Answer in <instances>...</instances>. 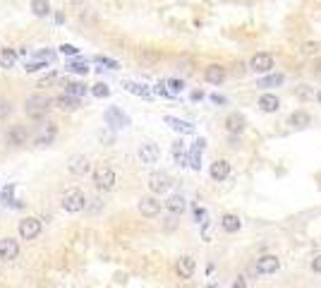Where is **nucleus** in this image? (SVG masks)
Returning <instances> with one entry per match:
<instances>
[{
    "mask_svg": "<svg viewBox=\"0 0 321 288\" xmlns=\"http://www.w3.org/2000/svg\"><path fill=\"white\" fill-rule=\"evenodd\" d=\"M32 10L36 17H46L51 12V3L48 0H32Z\"/></svg>",
    "mask_w": 321,
    "mask_h": 288,
    "instance_id": "obj_26",
    "label": "nucleus"
},
{
    "mask_svg": "<svg viewBox=\"0 0 321 288\" xmlns=\"http://www.w3.org/2000/svg\"><path fill=\"white\" fill-rule=\"evenodd\" d=\"M91 94H94V96H99V99H106V96L111 94V89H108V84H103V82H99V84H94V89H91Z\"/></svg>",
    "mask_w": 321,
    "mask_h": 288,
    "instance_id": "obj_31",
    "label": "nucleus"
},
{
    "mask_svg": "<svg viewBox=\"0 0 321 288\" xmlns=\"http://www.w3.org/2000/svg\"><path fill=\"white\" fill-rule=\"evenodd\" d=\"M283 75H271V77H264L259 79V87H278V84H283Z\"/></svg>",
    "mask_w": 321,
    "mask_h": 288,
    "instance_id": "obj_29",
    "label": "nucleus"
},
{
    "mask_svg": "<svg viewBox=\"0 0 321 288\" xmlns=\"http://www.w3.org/2000/svg\"><path fill=\"white\" fill-rule=\"evenodd\" d=\"M221 228L225 233H237L240 228H242V221H240V216H237V214H223Z\"/></svg>",
    "mask_w": 321,
    "mask_h": 288,
    "instance_id": "obj_20",
    "label": "nucleus"
},
{
    "mask_svg": "<svg viewBox=\"0 0 321 288\" xmlns=\"http://www.w3.org/2000/svg\"><path fill=\"white\" fill-rule=\"evenodd\" d=\"M314 48H316L314 44H307L304 48H302V53H314Z\"/></svg>",
    "mask_w": 321,
    "mask_h": 288,
    "instance_id": "obj_42",
    "label": "nucleus"
},
{
    "mask_svg": "<svg viewBox=\"0 0 321 288\" xmlns=\"http://www.w3.org/2000/svg\"><path fill=\"white\" fill-rule=\"evenodd\" d=\"M17 58H20V53L15 48H8V46L0 48V67L3 70H12V67L17 65Z\"/></svg>",
    "mask_w": 321,
    "mask_h": 288,
    "instance_id": "obj_18",
    "label": "nucleus"
},
{
    "mask_svg": "<svg viewBox=\"0 0 321 288\" xmlns=\"http://www.w3.org/2000/svg\"><path fill=\"white\" fill-rule=\"evenodd\" d=\"M72 72H77V75H87L89 72V65L87 63H72V65H67Z\"/></svg>",
    "mask_w": 321,
    "mask_h": 288,
    "instance_id": "obj_34",
    "label": "nucleus"
},
{
    "mask_svg": "<svg viewBox=\"0 0 321 288\" xmlns=\"http://www.w3.org/2000/svg\"><path fill=\"white\" fill-rule=\"evenodd\" d=\"M173 185V180L168 173H151L149 176V190H151V195H166L168 190Z\"/></svg>",
    "mask_w": 321,
    "mask_h": 288,
    "instance_id": "obj_6",
    "label": "nucleus"
},
{
    "mask_svg": "<svg viewBox=\"0 0 321 288\" xmlns=\"http://www.w3.org/2000/svg\"><path fill=\"white\" fill-rule=\"evenodd\" d=\"M12 192H15V185H8V188L3 190V202H5V204H15V200H12Z\"/></svg>",
    "mask_w": 321,
    "mask_h": 288,
    "instance_id": "obj_35",
    "label": "nucleus"
},
{
    "mask_svg": "<svg viewBox=\"0 0 321 288\" xmlns=\"http://www.w3.org/2000/svg\"><path fill=\"white\" fill-rule=\"evenodd\" d=\"M206 147V139H197V144H194V149H192V154H189V166L194 168H199V161H201V149Z\"/></svg>",
    "mask_w": 321,
    "mask_h": 288,
    "instance_id": "obj_24",
    "label": "nucleus"
},
{
    "mask_svg": "<svg viewBox=\"0 0 321 288\" xmlns=\"http://www.w3.org/2000/svg\"><path fill=\"white\" fill-rule=\"evenodd\" d=\"M94 185H96V190L111 192V190L118 185V173H115L111 166H99L94 171Z\"/></svg>",
    "mask_w": 321,
    "mask_h": 288,
    "instance_id": "obj_2",
    "label": "nucleus"
},
{
    "mask_svg": "<svg viewBox=\"0 0 321 288\" xmlns=\"http://www.w3.org/2000/svg\"><path fill=\"white\" fill-rule=\"evenodd\" d=\"M290 125H292V127H307V125H309V113L295 111L292 115H290Z\"/></svg>",
    "mask_w": 321,
    "mask_h": 288,
    "instance_id": "obj_25",
    "label": "nucleus"
},
{
    "mask_svg": "<svg viewBox=\"0 0 321 288\" xmlns=\"http://www.w3.org/2000/svg\"><path fill=\"white\" fill-rule=\"evenodd\" d=\"M96 60H99V63H103V65H108V67H111V70H115V67H118V63H115V60H111V58H103V56H99V58H96Z\"/></svg>",
    "mask_w": 321,
    "mask_h": 288,
    "instance_id": "obj_38",
    "label": "nucleus"
},
{
    "mask_svg": "<svg viewBox=\"0 0 321 288\" xmlns=\"http://www.w3.org/2000/svg\"><path fill=\"white\" fill-rule=\"evenodd\" d=\"M225 130L230 134H242L244 132V115L242 113H230L225 118Z\"/></svg>",
    "mask_w": 321,
    "mask_h": 288,
    "instance_id": "obj_15",
    "label": "nucleus"
},
{
    "mask_svg": "<svg viewBox=\"0 0 321 288\" xmlns=\"http://www.w3.org/2000/svg\"><path fill=\"white\" fill-rule=\"evenodd\" d=\"M20 240H15V238H0V259L3 262H15L17 257H20Z\"/></svg>",
    "mask_w": 321,
    "mask_h": 288,
    "instance_id": "obj_5",
    "label": "nucleus"
},
{
    "mask_svg": "<svg viewBox=\"0 0 321 288\" xmlns=\"http://www.w3.org/2000/svg\"><path fill=\"white\" fill-rule=\"evenodd\" d=\"M51 101L44 99V96H29L27 99V106H24V111H27V115H32V118H46V113H48V106Z\"/></svg>",
    "mask_w": 321,
    "mask_h": 288,
    "instance_id": "obj_4",
    "label": "nucleus"
},
{
    "mask_svg": "<svg viewBox=\"0 0 321 288\" xmlns=\"http://www.w3.org/2000/svg\"><path fill=\"white\" fill-rule=\"evenodd\" d=\"M108 120H111V122L115 120V122H118V127H125V125L130 122V120H127V115H122L118 108H111V111H108Z\"/></svg>",
    "mask_w": 321,
    "mask_h": 288,
    "instance_id": "obj_28",
    "label": "nucleus"
},
{
    "mask_svg": "<svg viewBox=\"0 0 321 288\" xmlns=\"http://www.w3.org/2000/svg\"><path fill=\"white\" fill-rule=\"evenodd\" d=\"M209 173H211V178H213L216 183H223L225 178L230 176V164H228L225 159H218V161H213V164H211Z\"/></svg>",
    "mask_w": 321,
    "mask_h": 288,
    "instance_id": "obj_14",
    "label": "nucleus"
},
{
    "mask_svg": "<svg viewBox=\"0 0 321 288\" xmlns=\"http://www.w3.org/2000/svg\"><path fill=\"white\" fill-rule=\"evenodd\" d=\"M60 53H63V56H77L79 48L72 44H60Z\"/></svg>",
    "mask_w": 321,
    "mask_h": 288,
    "instance_id": "obj_33",
    "label": "nucleus"
},
{
    "mask_svg": "<svg viewBox=\"0 0 321 288\" xmlns=\"http://www.w3.org/2000/svg\"><path fill=\"white\" fill-rule=\"evenodd\" d=\"M137 156H139V161H142V164L151 166V164H156V161H158L161 149H158L154 142H142V144H139V149H137Z\"/></svg>",
    "mask_w": 321,
    "mask_h": 288,
    "instance_id": "obj_7",
    "label": "nucleus"
},
{
    "mask_svg": "<svg viewBox=\"0 0 321 288\" xmlns=\"http://www.w3.org/2000/svg\"><path fill=\"white\" fill-rule=\"evenodd\" d=\"M84 91H87V84H82V82H65V94L67 96L79 99V96H84Z\"/></svg>",
    "mask_w": 321,
    "mask_h": 288,
    "instance_id": "obj_23",
    "label": "nucleus"
},
{
    "mask_svg": "<svg viewBox=\"0 0 321 288\" xmlns=\"http://www.w3.org/2000/svg\"><path fill=\"white\" fill-rule=\"evenodd\" d=\"M122 87L127 89L130 94H137V96H149V89L144 84H137V82H122Z\"/></svg>",
    "mask_w": 321,
    "mask_h": 288,
    "instance_id": "obj_27",
    "label": "nucleus"
},
{
    "mask_svg": "<svg viewBox=\"0 0 321 288\" xmlns=\"http://www.w3.org/2000/svg\"><path fill=\"white\" fill-rule=\"evenodd\" d=\"M271 67H273L271 53H254L249 60V70H254V72H271Z\"/></svg>",
    "mask_w": 321,
    "mask_h": 288,
    "instance_id": "obj_11",
    "label": "nucleus"
},
{
    "mask_svg": "<svg viewBox=\"0 0 321 288\" xmlns=\"http://www.w3.org/2000/svg\"><path fill=\"white\" fill-rule=\"evenodd\" d=\"M27 127L24 125H12L10 130L5 132V142L10 144V147H22V144H27Z\"/></svg>",
    "mask_w": 321,
    "mask_h": 288,
    "instance_id": "obj_12",
    "label": "nucleus"
},
{
    "mask_svg": "<svg viewBox=\"0 0 321 288\" xmlns=\"http://www.w3.org/2000/svg\"><path fill=\"white\" fill-rule=\"evenodd\" d=\"M51 103H56L58 108H63V111H75L79 106V99H72V96H56V99H51Z\"/></svg>",
    "mask_w": 321,
    "mask_h": 288,
    "instance_id": "obj_22",
    "label": "nucleus"
},
{
    "mask_svg": "<svg viewBox=\"0 0 321 288\" xmlns=\"http://www.w3.org/2000/svg\"><path fill=\"white\" fill-rule=\"evenodd\" d=\"M166 122L170 125V127H173V130H177V132H185V134L194 132V125H192V122H187V120H180V118L166 115Z\"/></svg>",
    "mask_w": 321,
    "mask_h": 288,
    "instance_id": "obj_21",
    "label": "nucleus"
},
{
    "mask_svg": "<svg viewBox=\"0 0 321 288\" xmlns=\"http://www.w3.org/2000/svg\"><path fill=\"white\" fill-rule=\"evenodd\" d=\"M311 271H316V274H321V255H316L314 259H311Z\"/></svg>",
    "mask_w": 321,
    "mask_h": 288,
    "instance_id": "obj_39",
    "label": "nucleus"
},
{
    "mask_svg": "<svg viewBox=\"0 0 321 288\" xmlns=\"http://www.w3.org/2000/svg\"><path fill=\"white\" fill-rule=\"evenodd\" d=\"M233 288H247V281H244V276H237V278H235Z\"/></svg>",
    "mask_w": 321,
    "mask_h": 288,
    "instance_id": "obj_40",
    "label": "nucleus"
},
{
    "mask_svg": "<svg viewBox=\"0 0 321 288\" xmlns=\"http://www.w3.org/2000/svg\"><path fill=\"white\" fill-rule=\"evenodd\" d=\"M91 164H89V159L84 154H75L70 156V161H67V171L72 173V176H87Z\"/></svg>",
    "mask_w": 321,
    "mask_h": 288,
    "instance_id": "obj_10",
    "label": "nucleus"
},
{
    "mask_svg": "<svg viewBox=\"0 0 321 288\" xmlns=\"http://www.w3.org/2000/svg\"><path fill=\"white\" fill-rule=\"evenodd\" d=\"M194 269H197V262H194V257L189 255H182L175 264V271L180 278H192L194 276Z\"/></svg>",
    "mask_w": 321,
    "mask_h": 288,
    "instance_id": "obj_13",
    "label": "nucleus"
},
{
    "mask_svg": "<svg viewBox=\"0 0 321 288\" xmlns=\"http://www.w3.org/2000/svg\"><path fill=\"white\" fill-rule=\"evenodd\" d=\"M51 82H56V75H48V77L41 79V84L39 87H46V84H51Z\"/></svg>",
    "mask_w": 321,
    "mask_h": 288,
    "instance_id": "obj_41",
    "label": "nucleus"
},
{
    "mask_svg": "<svg viewBox=\"0 0 321 288\" xmlns=\"http://www.w3.org/2000/svg\"><path fill=\"white\" fill-rule=\"evenodd\" d=\"M316 101H319V103H321V89H319V94H316Z\"/></svg>",
    "mask_w": 321,
    "mask_h": 288,
    "instance_id": "obj_45",
    "label": "nucleus"
},
{
    "mask_svg": "<svg viewBox=\"0 0 321 288\" xmlns=\"http://www.w3.org/2000/svg\"><path fill=\"white\" fill-rule=\"evenodd\" d=\"M256 274H276L278 269H280V259L276 255H261L256 259Z\"/></svg>",
    "mask_w": 321,
    "mask_h": 288,
    "instance_id": "obj_8",
    "label": "nucleus"
},
{
    "mask_svg": "<svg viewBox=\"0 0 321 288\" xmlns=\"http://www.w3.org/2000/svg\"><path fill=\"white\" fill-rule=\"evenodd\" d=\"M295 96H297V99H302V101H307L311 96V89L307 87V84H299V87L295 89Z\"/></svg>",
    "mask_w": 321,
    "mask_h": 288,
    "instance_id": "obj_32",
    "label": "nucleus"
},
{
    "mask_svg": "<svg viewBox=\"0 0 321 288\" xmlns=\"http://www.w3.org/2000/svg\"><path fill=\"white\" fill-rule=\"evenodd\" d=\"M209 288H213V286H209Z\"/></svg>",
    "mask_w": 321,
    "mask_h": 288,
    "instance_id": "obj_46",
    "label": "nucleus"
},
{
    "mask_svg": "<svg viewBox=\"0 0 321 288\" xmlns=\"http://www.w3.org/2000/svg\"><path fill=\"white\" fill-rule=\"evenodd\" d=\"M168 87H170V91H182V79H168Z\"/></svg>",
    "mask_w": 321,
    "mask_h": 288,
    "instance_id": "obj_37",
    "label": "nucleus"
},
{
    "mask_svg": "<svg viewBox=\"0 0 321 288\" xmlns=\"http://www.w3.org/2000/svg\"><path fill=\"white\" fill-rule=\"evenodd\" d=\"M87 204H89L87 195L79 188L65 190V195L60 197V207H63V211H67V214H79V211L87 209Z\"/></svg>",
    "mask_w": 321,
    "mask_h": 288,
    "instance_id": "obj_1",
    "label": "nucleus"
},
{
    "mask_svg": "<svg viewBox=\"0 0 321 288\" xmlns=\"http://www.w3.org/2000/svg\"><path fill=\"white\" fill-rule=\"evenodd\" d=\"M314 75H321V60H316V67H314Z\"/></svg>",
    "mask_w": 321,
    "mask_h": 288,
    "instance_id": "obj_44",
    "label": "nucleus"
},
{
    "mask_svg": "<svg viewBox=\"0 0 321 288\" xmlns=\"http://www.w3.org/2000/svg\"><path fill=\"white\" fill-rule=\"evenodd\" d=\"M211 99L216 101V103H223V101H225V99H223V96H218V94H213V96H211Z\"/></svg>",
    "mask_w": 321,
    "mask_h": 288,
    "instance_id": "obj_43",
    "label": "nucleus"
},
{
    "mask_svg": "<svg viewBox=\"0 0 321 288\" xmlns=\"http://www.w3.org/2000/svg\"><path fill=\"white\" fill-rule=\"evenodd\" d=\"M204 79L209 82V84H223V79H225V67L223 65H209L204 70Z\"/></svg>",
    "mask_w": 321,
    "mask_h": 288,
    "instance_id": "obj_16",
    "label": "nucleus"
},
{
    "mask_svg": "<svg viewBox=\"0 0 321 288\" xmlns=\"http://www.w3.org/2000/svg\"><path fill=\"white\" fill-rule=\"evenodd\" d=\"M41 231H44V223L36 216H27V219H22L17 223V233H20L22 240H34V238L41 235Z\"/></svg>",
    "mask_w": 321,
    "mask_h": 288,
    "instance_id": "obj_3",
    "label": "nucleus"
},
{
    "mask_svg": "<svg viewBox=\"0 0 321 288\" xmlns=\"http://www.w3.org/2000/svg\"><path fill=\"white\" fill-rule=\"evenodd\" d=\"M46 63H48V56H44V53H41V56H39V60H34V63H27V67H24V70H27V72H36V70L46 67Z\"/></svg>",
    "mask_w": 321,
    "mask_h": 288,
    "instance_id": "obj_30",
    "label": "nucleus"
},
{
    "mask_svg": "<svg viewBox=\"0 0 321 288\" xmlns=\"http://www.w3.org/2000/svg\"><path fill=\"white\" fill-rule=\"evenodd\" d=\"M256 106H259L264 113H276L278 108H280V99H278L276 94H261Z\"/></svg>",
    "mask_w": 321,
    "mask_h": 288,
    "instance_id": "obj_17",
    "label": "nucleus"
},
{
    "mask_svg": "<svg viewBox=\"0 0 321 288\" xmlns=\"http://www.w3.org/2000/svg\"><path fill=\"white\" fill-rule=\"evenodd\" d=\"M137 207H139V211H142V216H149V219H154V216L161 214V202L156 200V195H146V197H142Z\"/></svg>",
    "mask_w": 321,
    "mask_h": 288,
    "instance_id": "obj_9",
    "label": "nucleus"
},
{
    "mask_svg": "<svg viewBox=\"0 0 321 288\" xmlns=\"http://www.w3.org/2000/svg\"><path fill=\"white\" fill-rule=\"evenodd\" d=\"M185 207H187V202H185V197L182 195H170L166 200V209L173 214V216H180L182 211H185Z\"/></svg>",
    "mask_w": 321,
    "mask_h": 288,
    "instance_id": "obj_19",
    "label": "nucleus"
},
{
    "mask_svg": "<svg viewBox=\"0 0 321 288\" xmlns=\"http://www.w3.org/2000/svg\"><path fill=\"white\" fill-rule=\"evenodd\" d=\"M12 111V106H10V101H5V99H0V118H5L8 113Z\"/></svg>",
    "mask_w": 321,
    "mask_h": 288,
    "instance_id": "obj_36",
    "label": "nucleus"
}]
</instances>
